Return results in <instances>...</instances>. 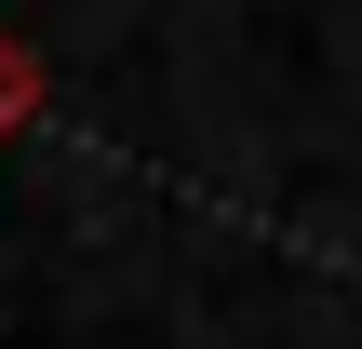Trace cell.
<instances>
[{"mask_svg":"<svg viewBox=\"0 0 362 349\" xmlns=\"http://www.w3.org/2000/svg\"><path fill=\"white\" fill-rule=\"evenodd\" d=\"M27 108H40V67H27V40H13V27H0V135H13V121H27Z\"/></svg>","mask_w":362,"mask_h":349,"instance_id":"1","label":"cell"}]
</instances>
